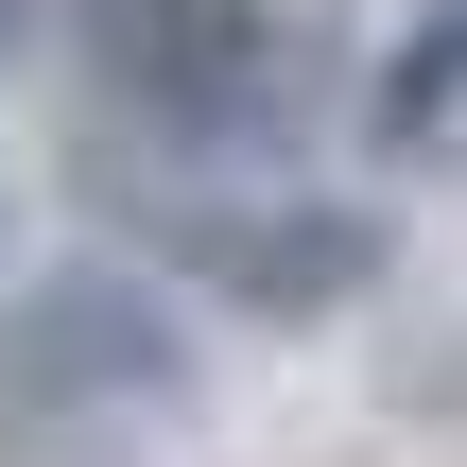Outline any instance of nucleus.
Returning a JSON list of instances; mask_svg holds the SVG:
<instances>
[{"label":"nucleus","mask_w":467,"mask_h":467,"mask_svg":"<svg viewBox=\"0 0 467 467\" xmlns=\"http://www.w3.org/2000/svg\"><path fill=\"white\" fill-rule=\"evenodd\" d=\"M173 329H156V295L139 277H35L17 295V329H0V451L52 467V451H121V433H156L173 416Z\"/></svg>","instance_id":"1"},{"label":"nucleus","mask_w":467,"mask_h":467,"mask_svg":"<svg viewBox=\"0 0 467 467\" xmlns=\"http://www.w3.org/2000/svg\"><path fill=\"white\" fill-rule=\"evenodd\" d=\"M104 69L173 121V139H225V156H277L329 87V35L277 17V0H104Z\"/></svg>","instance_id":"2"}]
</instances>
